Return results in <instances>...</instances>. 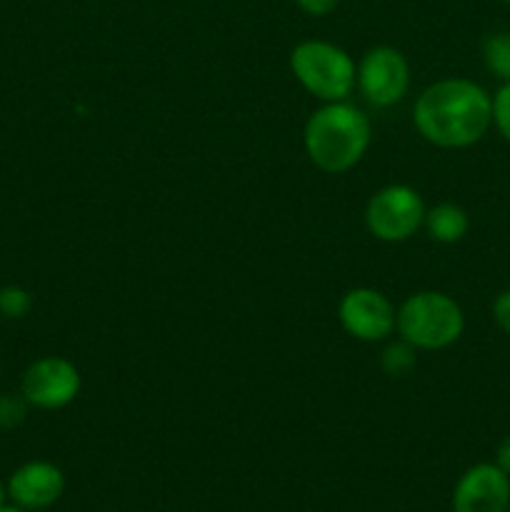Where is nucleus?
<instances>
[{"label":"nucleus","mask_w":510,"mask_h":512,"mask_svg":"<svg viewBox=\"0 0 510 512\" xmlns=\"http://www.w3.org/2000/svg\"><path fill=\"white\" fill-rule=\"evenodd\" d=\"M413 125L435 148H470L493 125V95L468 78L438 80L415 100Z\"/></svg>","instance_id":"obj_1"},{"label":"nucleus","mask_w":510,"mask_h":512,"mask_svg":"<svg viewBox=\"0 0 510 512\" xmlns=\"http://www.w3.org/2000/svg\"><path fill=\"white\" fill-rule=\"evenodd\" d=\"M373 128L368 115L348 100L325 103L305 123L303 143L310 163L328 175L353 170L368 153Z\"/></svg>","instance_id":"obj_2"},{"label":"nucleus","mask_w":510,"mask_h":512,"mask_svg":"<svg viewBox=\"0 0 510 512\" xmlns=\"http://www.w3.org/2000/svg\"><path fill=\"white\" fill-rule=\"evenodd\" d=\"M395 330L415 350H443L460 340L465 315L458 300L440 290H420L398 308Z\"/></svg>","instance_id":"obj_3"},{"label":"nucleus","mask_w":510,"mask_h":512,"mask_svg":"<svg viewBox=\"0 0 510 512\" xmlns=\"http://www.w3.org/2000/svg\"><path fill=\"white\" fill-rule=\"evenodd\" d=\"M290 70L295 80L313 98L323 103H340L358 88L355 60L328 40H303L290 53Z\"/></svg>","instance_id":"obj_4"},{"label":"nucleus","mask_w":510,"mask_h":512,"mask_svg":"<svg viewBox=\"0 0 510 512\" xmlns=\"http://www.w3.org/2000/svg\"><path fill=\"white\" fill-rule=\"evenodd\" d=\"M425 223V205L410 185H385L365 208V228L383 243H405Z\"/></svg>","instance_id":"obj_5"},{"label":"nucleus","mask_w":510,"mask_h":512,"mask_svg":"<svg viewBox=\"0 0 510 512\" xmlns=\"http://www.w3.org/2000/svg\"><path fill=\"white\" fill-rule=\"evenodd\" d=\"M410 88V65L393 45H375L358 63V90L375 108L400 103Z\"/></svg>","instance_id":"obj_6"},{"label":"nucleus","mask_w":510,"mask_h":512,"mask_svg":"<svg viewBox=\"0 0 510 512\" xmlns=\"http://www.w3.org/2000/svg\"><path fill=\"white\" fill-rule=\"evenodd\" d=\"M80 393V373L68 358L45 355L28 365L20 380V395L40 410H60Z\"/></svg>","instance_id":"obj_7"},{"label":"nucleus","mask_w":510,"mask_h":512,"mask_svg":"<svg viewBox=\"0 0 510 512\" xmlns=\"http://www.w3.org/2000/svg\"><path fill=\"white\" fill-rule=\"evenodd\" d=\"M340 325L348 335L363 343H380L395 333L398 310L375 288H353L338 305Z\"/></svg>","instance_id":"obj_8"},{"label":"nucleus","mask_w":510,"mask_h":512,"mask_svg":"<svg viewBox=\"0 0 510 512\" xmlns=\"http://www.w3.org/2000/svg\"><path fill=\"white\" fill-rule=\"evenodd\" d=\"M510 505V475L495 463L465 470L453 490V512H505Z\"/></svg>","instance_id":"obj_9"},{"label":"nucleus","mask_w":510,"mask_h":512,"mask_svg":"<svg viewBox=\"0 0 510 512\" xmlns=\"http://www.w3.org/2000/svg\"><path fill=\"white\" fill-rule=\"evenodd\" d=\"M65 493L63 470L48 460H30L23 463L8 478L10 503L28 512L48 510Z\"/></svg>","instance_id":"obj_10"},{"label":"nucleus","mask_w":510,"mask_h":512,"mask_svg":"<svg viewBox=\"0 0 510 512\" xmlns=\"http://www.w3.org/2000/svg\"><path fill=\"white\" fill-rule=\"evenodd\" d=\"M425 230L435 243L455 245L468 235L470 218L460 205L440 203L435 208L425 210Z\"/></svg>","instance_id":"obj_11"},{"label":"nucleus","mask_w":510,"mask_h":512,"mask_svg":"<svg viewBox=\"0 0 510 512\" xmlns=\"http://www.w3.org/2000/svg\"><path fill=\"white\" fill-rule=\"evenodd\" d=\"M483 63L493 78L510 83V30H498L483 40Z\"/></svg>","instance_id":"obj_12"},{"label":"nucleus","mask_w":510,"mask_h":512,"mask_svg":"<svg viewBox=\"0 0 510 512\" xmlns=\"http://www.w3.org/2000/svg\"><path fill=\"white\" fill-rule=\"evenodd\" d=\"M380 368L390 378H403V375H408L415 368V348L410 343H405L403 338L398 343H390L383 350V355H380Z\"/></svg>","instance_id":"obj_13"},{"label":"nucleus","mask_w":510,"mask_h":512,"mask_svg":"<svg viewBox=\"0 0 510 512\" xmlns=\"http://www.w3.org/2000/svg\"><path fill=\"white\" fill-rule=\"evenodd\" d=\"M33 308V298L20 285H5L0 288V315L8 320H20Z\"/></svg>","instance_id":"obj_14"},{"label":"nucleus","mask_w":510,"mask_h":512,"mask_svg":"<svg viewBox=\"0 0 510 512\" xmlns=\"http://www.w3.org/2000/svg\"><path fill=\"white\" fill-rule=\"evenodd\" d=\"M25 415H28V400L23 395H0V430L18 428L23 425Z\"/></svg>","instance_id":"obj_15"},{"label":"nucleus","mask_w":510,"mask_h":512,"mask_svg":"<svg viewBox=\"0 0 510 512\" xmlns=\"http://www.w3.org/2000/svg\"><path fill=\"white\" fill-rule=\"evenodd\" d=\"M493 125L505 143H510V83H503L493 95Z\"/></svg>","instance_id":"obj_16"},{"label":"nucleus","mask_w":510,"mask_h":512,"mask_svg":"<svg viewBox=\"0 0 510 512\" xmlns=\"http://www.w3.org/2000/svg\"><path fill=\"white\" fill-rule=\"evenodd\" d=\"M493 320L505 335H510V288L493 300Z\"/></svg>","instance_id":"obj_17"},{"label":"nucleus","mask_w":510,"mask_h":512,"mask_svg":"<svg viewBox=\"0 0 510 512\" xmlns=\"http://www.w3.org/2000/svg\"><path fill=\"white\" fill-rule=\"evenodd\" d=\"M295 5H298L303 13L313 15V18H323V15L333 13V10L338 8L340 0H295Z\"/></svg>","instance_id":"obj_18"},{"label":"nucleus","mask_w":510,"mask_h":512,"mask_svg":"<svg viewBox=\"0 0 510 512\" xmlns=\"http://www.w3.org/2000/svg\"><path fill=\"white\" fill-rule=\"evenodd\" d=\"M495 465H498L503 473L510 475V435H505V438L500 440L498 450H495Z\"/></svg>","instance_id":"obj_19"},{"label":"nucleus","mask_w":510,"mask_h":512,"mask_svg":"<svg viewBox=\"0 0 510 512\" xmlns=\"http://www.w3.org/2000/svg\"><path fill=\"white\" fill-rule=\"evenodd\" d=\"M8 483H3V480H0V508H5V505H8Z\"/></svg>","instance_id":"obj_20"},{"label":"nucleus","mask_w":510,"mask_h":512,"mask_svg":"<svg viewBox=\"0 0 510 512\" xmlns=\"http://www.w3.org/2000/svg\"><path fill=\"white\" fill-rule=\"evenodd\" d=\"M0 512H28V510L18 508V505H5V508H0Z\"/></svg>","instance_id":"obj_21"},{"label":"nucleus","mask_w":510,"mask_h":512,"mask_svg":"<svg viewBox=\"0 0 510 512\" xmlns=\"http://www.w3.org/2000/svg\"><path fill=\"white\" fill-rule=\"evenodd\" d=\"M500 3H505V5H510V0H500Z\"/></svg>","instance_id":"obj_22"},{"label":"nucleus","mask_w":510,"mask_h":512,"mask_svg":"<svg viewBox=\"0 0 510 512\" xmlns=\"http://www.w3.org/2000/svg\"><path fill=\"white\" fill-rule=\"evenodd\" d=\"M505 512H510V505H508V510H505Z\"/></svg>","instance_id":"obj_23"}]
</instances>
